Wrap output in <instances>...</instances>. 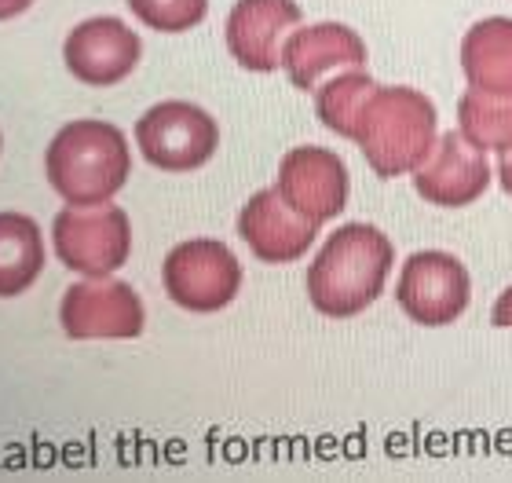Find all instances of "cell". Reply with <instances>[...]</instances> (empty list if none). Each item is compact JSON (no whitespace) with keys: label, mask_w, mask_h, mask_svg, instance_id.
Segmentation results:
<instances>
[{"label":"cell","mask_w":512,"mask_h":483,"mask_svg":"<svg viewBox=\"0 0 512 483\" xmlns=\"http://www.w3.org/2000/svg\"><path fill=\"white\" fill-rule=\"evenodd\" d=\"M374 88L377 85L363 74V70L341 74L337 81L322 85L319 92H315V110H319L322 125H326L330 132H337V136H344V140H352L355 121H359V114H363L366 99L374 96Z\"/></svg>","instance_id":"18"},{"label":"cell","mask_w":512,"mask_h":483,"mask_svg":"<svg viewBox=\"0 0 512 483\" xmlns=\"http://www.w3.org/2000/svg\"><path fill=\"white\" fill-rule=\"evenodd\" d=\"M30 4L33 0H0V19H15V15H22Z\"/></svg>","instance_id":"22"},{"label":"cell","mask_w":512,"mask_h":483,"mask_svg":"<svg viewBox=\"0 0 512 483\" xmlns=\"http://www.w3.org/2000/svg\"><path fill=\"white\" fill-rule=\"evenodd\" d=\"M44 172L70 205H107L125 187L132 154L107 121H70L48 147Z\"/></svg>","instance_id":"3"},{"label":"cell","mask_w":512,"mask_h":483,"mask_svg":"<svg viewBox=\"0 0 512 483\" xmlns=\"http://www.w3.org/2000/svg\"><path fill=\"white\" fill-rule=\"evenodd\" d=\"M491 187V165L480 147H472L461 132L439 136L425 165L414 172V191L439 209H465Z\"/></svg>","instance_id":"10"},{"label":"cell","mask_w":512,"mask_h":483,"mask_svg":"<svg viewBox=\"0 0 512 483\" xmlns=\"http://www.w3.org/2000/svg\"><path fill=\"white\" fill-rule=\"evenodd\" d=\"M494 326H502V330H512V286L498 297V304H494Z\"/></svg>","instance_id":"20"},{"label":"cell","mask_w":512,"mask_h":483,"mask_svg":"<svg viewBox=\"0 0 512 483\" xmlns=\"http://www.w3.org/2000/svg\"><path fill=\"white\" fill-rule=\"evenodd\" d=\"M128 8L143 26L158 33L194 30L209 11V0H128Z\"/></svg>","instance_id":"19"},{"label":"cell","mask_w":512,"mask_h":483,"mask_svg":"<svg viewBox=\"0 0 512 483\" xmlns=\"http://www.w3.org/2000/svg\"><path fill=\"white\" fill-rule=\"evenodd\" d=\"M461 70L472 92L512 96V19L476 22L461 41Z\"/></svg>","instance_id":"15"},{"label":"cell","mask_w":512,"mask_h":483,"mask_svg":"<svg viewBox=\"0 0 512 483\" xmlns=\"http://www.w3.org/2000/svg\"><path fill=\"white\" fill-rule=\"evenodd\" d=\"M498 176H502L505 194L512 198V147H509V151H502V161H498Z\"/></svg>","instance_id":"21"},{"label":"cell","mask_w":512,"mask_h":483,"mask_svg":"<svg viewBox=\"0 0 512 483\" xmlns=\"http://www.w3.org/2000/svg\"><path fill=\"white\" fill-rule=\"evenodd\" d=\"M59 322H63L66 337L74 341H92V337H114V341H128L143 333V301L128 282L118 279H92L70 286L59 308Z\"/></svg>","instance_id":"8"},{"label":"cell","mask_w":512,"mask_h":483,"mask_svg":"<svg viewBox=\"0 0 512 483\" xmlns=\"http://www.w3.org/2000/svg\"><path fill=\"white\" fill-rule=\"evenodd\" d=\"M136 143L154 169L191 172L202 169L216 154L220 129L202 107L172 99V103H158L136 121Z\"/></svg>","instance_id":"6"},{"label":"cell","mask_w":512,"mask_h":483,"mask_svg":"<svg viewBox=\"0 0 512 483\" xmlns=\"http://www.w3.org/2000/svg\"><path fill=\"white\" fill-rule=\"evenodd\" d=\"M44 268V242L37 220L0 213V297H19Z\"/></svg>","instance_id":"16"},{"label":"cell","mask_w":512,"mask_h":483,"mask_svg":"<svg viewBox=\"0 0 512 483\" xmlns=\"http://www.w3.org/2000/svg\"><path fill=\"white\" fill-rule=\"evenodd\" d=\"M275 191L286 198L300 216L326 224L348 205V169L326 147H297L278 165Z\"/></svg>","instance_id":"9"},{"label":"cell","mask_w":512,"mask_h":483,"mask_svg":"<svg viewBox=\"0 0 512 483\" xmlns=\"http://www.w3.org/2000/svg\"><path fill=\"white\" fill-rule=\"evenodd\" d=\"M363 63V37L337 22H319V26L293 33L282 48V70L300 92H315L330 70H363Z\"/></svg>","instance_id":"14"},{"label":"cell","mask_w":512,"mask_h":483,"mask_svg":"<svg viewBox=\"0 0 512 483\" xmlns=\"http://www.w3.org/2000/svg\"><path fill=\"white\" fill-rule=\"evenodd\" d=\"M300 22L297 0H238L227 19V48L256 74L282 66V37Z\"/></svg>","instance_id":"13"},{"label":"cell","mask_w":512,"mask_h":483,"mask_svg":"<svg viewBox=\"0 0 512 483\" xmlns=\"http://www.w3.org/2000/svg\"><path fill=\"white\" fill-rule=\"evenodd\" d=\"M461 136L480 151H509L512 147V96H483L465 92L458 103Z\"/></svg>","instance_id":"17"},{"label":"cell","mask_w":512,"mask_h":483,"mask_svg":"<svg viewBox=\"0 0 512 483\" xmlns=\"http://www.w3.org/2000/svg\"><path fill=\"white\" fill-rule=\"evenodd\" d=\"M469 297L472 282L465 264L439 249L414 253L403 264V275L395 286V301L417 326H450L465 315Z\"/></svg>","instance_id":"7"},{"label":"cell","mask_w":512,"mask_h":483,"mask_svg":"<svg viewBox=\"0 0 512 483\" xmlns=\"http://www.w3.org/2000/svg\"><path fill=\"white\" fill-rule=\"evenodd\" d=\"M395 249L384 231L370 224H348L326 238L308 268V297L330 319H352L381 297L392 275Z\"/></svg>","instance_id":"1"},{"label":"cell","mask_w":512,"mask_h":483,"mask_svg":"<svg viewBox=\"0 0 512 483\" xmlns=\"http://www.w3.org/2000/svg\"><path fill=\"white\" fill-rule=\"evenodd\" d=\"M161 282L172 304L187 312L209 315L235 301L242 290V264L224 242L216 238H191L165 257Z\"/></svg>","instance_id":"4"},{"label":"cell","mask_w":512,"mask_h":483,"mask_svg":"<svg viewBox=\"0 0 512 483\" xmlns=\"http://www.w3.org/2000/svg\"><path fill=\"white\" fill-rule=\"evenodd\" d=\"M238 235L246 238L253 257H260L264 264H293L319 238V224L308 220V216H300L271 187V191L253 194L246 209L238 213Z\"/></svg>","instance_id":"12"},{"label":"cell","mask_w":512,"mask_h":483,"mask_svg":"<svg viewBox=\"0 0 512 483\" xmlns=\"http://www.w3.org/2000/svg\"><path fill=\"white\" fill-rule=\"evenodd\" d=\"M66 70L92 88H110L136 70L143 44L121 19H88L66 37Z\"/></svg>","instance_id":"11"},{"label":"cell","mask_w":512,"mask_h":483,"mask_svg":"<svg viewBox=\"0 0 512 483\" xmlns=\"http://www.w3.org/2000/svg\"><path fill=\"white\" fill-rule=\"evenodd\" d=\"M55 253L66 268L103 279L110 271L125 268L132 253V224L118 205H96V209H63L52 224Z\"/></svg>","instance_id":"5"},{"label":"cell","mask_w":512,"mask_h":483,"mask_svg":"<svg viewBox=\"0 0 512 483\" xmlns=\"http://www.w3.org/2000/svg\"><path fill=\"white\" fill-rule=\"evenodd\" d=\"M352 140L384 180L417 172L436 147V107L417 88H374Z\"/></svg>","instance_id":"2"}]
</instances>
